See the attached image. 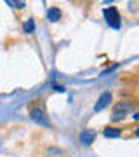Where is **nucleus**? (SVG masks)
<instances>
[{
	"label": "nucleus",
	"instance_id": "f257e3e1",
	"mask_svg": "<svg viewBox=\"0 0 139 157\" xmlns=\"http://www.w3.org/2000/svg\"><path fill=\"white\" fill-rule=\"evenodd\" d=\"M30 117L33 119L37 124H40V126H45V128H49V119H47V115H45V110L42 107H31V110H30Z\"/></svg>",
	"mask_w": 139,
	"mask_h": 157
},
{
	"label": "nucleus",
	"instance_id": "f03ea898",
	"mask_svg": "<svg viewBox=\"0 0 139 157\" xmlns=\"http://www.w3.org/2000/svg\"><path fill=\"white\" fill-rule=\"evenodd\" d=\"M104 17H106V23L111 28H120V14H118L117 7H106Z\"/></svg>",
	"mask_w": 139,
	"mask_h": 157
},
{
	"label": "nucleus",
	"instance_id": "7ed1b4c3",
	"mask_svg": "<svg viewBox=\"0 0 139 157\" xmlns=\"http://www.w3.org/2000/svg\"><path fill=\"white\" fill-rule=\"evenodd\" d=\"M111 101H113V96H111V93H103V94L99 96L97 103L94 105V110H96V112H101V110H104V108L110 105Z\"/></svg>",
	"mask_w": 139,
	"mask_h": 157
},
{
	"label": "nucleus",
	"instance_id": "20e7f679",
	"mask_svg": "<svg viewBox=\"0 0 139 157\" xmlns=\"http://www.w3.org/2000/svg\"><path fill=\"white\" fill-rule=\"evenodd\" d=\"M94 140H96L94 129H83L82 133H80V143L82 145H90V143H94Z\"/></svg>",
	"mask_w": 139,
	"mask_h": 157
},
{
	"label": "nucleus",
	"instance_id": "39448f33",
	"mask_svg": "<svg viewBox=\"0 0 139 157\" xmlns=\"http://www.w3.org/2000/svg\"><path fill=\"white\" fill-rule=\"evenodd\" d=\"M125 115H127V107H125V103H117L111 119H113V121H122V119H125Z\"/></svg>",
	"mask_w": 139,
	"mask_h": 157
},
{
	"label": "nucleus",
	"instance_id": "423d86ee",
	"mask_svg": "<svg viewBox=\"0 0 139 157\" xmlns=\"http://www.w3.org/2000/svg\"><path fill=\"white\" fill-rule=\"evenodd\" d=\"M61 16H63V12H61V9H57V7H50L49 11H47V19H49L50 23L59 21Z\"/></svg>",
	"mask_w": 139,
	"mask_h": 157
},
{
	"label": "nucleus",
	"instance_id": "0eeeda50",
	"mask_svg": "<svg viewBox=\"0 0 139 157\" xmlns=\"http://www.w3.org/2000/svg\"><path fill=\"white\" fill-rule=\"evenodd\" d=\"M103 135H104L106 138H118V136L122 135V129H120V128H111V126H108V128H104Z\"/></svg>",
	"mask_w": 139,
	"mask_h": 157
},
{
	"label": "nucleus",
	"instance_id": "6e6552de",
	"mask_svg": "<svg viewBox=\"0 0 139 157\" xmlns=\"http://www.w3.org/2000/svg\"><path fill=\"white\" fill-rule=\"evenodd\" d=\"M7 4L14 9H23V7L26 6V0H5Z\"/></svg>",
	"mask_w": 139,
	"mask_h": 157
},
{
	"label": "nucleus",
	"instance_id": "1a4fd4ad",
	"mask_svg": "<svg viewBox=\"0 0 139 157\" xmlns=\"http://www.w3.org/2000/svg\"><path fill=\"white\" fill-rule=\"evenodd\" d=\"M23 30H24L26 33H33V30H35V23H33V19H28V21L24 23Z\"/></svg>",
	"mask_w": 139,
	"mask_h": 157
},
{
	"label": "nucleus",
	"instance_id": "9d476101",
	"mask_svg": "<svg viewBox=\"0 0 139 157\" xmlns=\"http://www.w3.org/2000/svg\"><path fill=\"white\" fill-rule=\"evenodd\" d=\"M136 136H139V128H137V129H136Z\"/></svg>",
	"mask_w": 139,
	"mask_h": 157
}]
</instances>
